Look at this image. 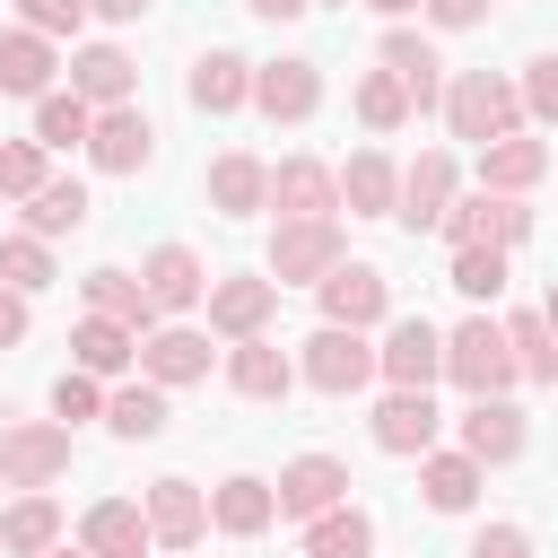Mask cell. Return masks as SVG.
Listing matches in <instances>:
<instances>
[{
	"mask_svg": "<svg viewBox=\"0 0 558 558\" xmlns=\"http://www.w3.org/2000/svg\"><path fill=\"white\" fill-rule=\"evenodd\" d=\"M541 323H549V331H558V288H549V305H541Z\"/></svg>",
	"mask_w": 558,
	"mask_h": 558,
	"instance_id": "50",
	"label": "cell"
},
{
	"mask_svg": "<svg viewBox=\"0 0 558 558\" xmlns=\"http://www.w3.org/2000/svg\"><path fill=\"white\" fill-rule=\"evenodd\" d=\"M70 96H87V105H131V61H122L113 44H87V52L70 61Z\"/></svg>",
	"mask_w": 558,
	"mask_h": 558,
	"instance_id": "18",
	"label": "cell"
},
{
	"mask_svg": "<svg viewBox=\"0 0 558 558\" xmlns=\"http://www.w3.org/2000/svg\"><path fill=\"white\" fill-rule=\"evenodd\" d=\"M436 9V26H480L488 17V0H427Z\"/></svg>",
	"mask_w": 558,
	"mask_h": 558,
	"instance_id": "46",
	"label": "cell"
},
{
	"mask_svg": "<svg viewBox=\"0 0 558 558\" xmlns=\"http://www.w3.org/2000/svg\"><path fill=\"white\" fill-rule=\"evenodd\" d=\"M270 201L288 209V218H331V201H340V183L314 166V157H288L279 174H270Z\"/></svg>",
	"mask_w": 558,
	"mask_h": 558,
	"instance_id": "17",
	"label": "cell"
},
{
	"mask_svg": "<svg viewBox=\"0 0 558 558\" xmlns=\"http://www.w3.org/2000/svg\"><path fill=\"white\" fill-rule=\"evenodd\" d=\"M453 288H462V296H497V288H506V253H497V244H462V253H453Z\"/></svg>",
	"mask_w": 558,
	"mask_h": 558,
	"instance_id": "40",
	"label": "cell"
},
{
	"mask_svg": "<svg viewBox=\"0 0 558 558\" xmlns=\"http://www.w3.org/2000/svg\"><path fill=\"white\" fill-rule=\"evenodd\" d=\"M0 192L9 201H35L44 192V140H9L0 148Z\"/></svg>",
	"mask_w": 558,
	"mask_h": 558,
	"instance_id": "41",
	"label": "cell"
},
{
	"mask_svg": "<svg viewBox=\"0 0 558 558\" xmlns=\"http://www.w3.org/2000/svg\"><path fill=\"white\" fill-rule=\"evenodd\" d=\"M26 340V305H17V288H0V349H17Z\"/></svg>",
	"mask_w": 558,
	"mask_h": 558,
	"instance_id": "47",
	"label": "cell"
},
{
	"mask_svg": "<svg viewBox=\"0 0 558 558\" xmlns=\"http://www.w3.org/2000/svg\"><path fill=\"white\" fill-rule=\"evenodd\" d=\"M227 384H235V392H253V401H279V392L296 384V366H288L270 340H235V357H227Z\"/></svg>",
	"mask_w": 558,
	"mask_h": 558,
	"instance_id": "21",
	"label": "cell"
},
{
	"mask_svg": "<svg viewBox=\"0 0 558 558\" xmlns=\"http://www.w3.org/2000/svg\"><path fill=\"white\" fill-rule=\"evenodd\" d=\"M445 113H453V140H480V148H497V140H514V113H523V96H514L506 78H488V70H462V78H453V96H445Z\"/></svg>",
	"mask_w": 558,
	"mask_h": 558,
	"instance_id": "2",
	"label": "cell"
},
{
	"mask_svg": "<svg viewBox=\"0 0 558 558\" xmlns=\"http://www.w3.org/2000/svg\"><path fill=\"white\" fill-rule=\"evenodd\" d=\"M340 201H349L357 218H384V209L401 201V174H392V166L366 148V157H349V166H340Z\"/></svg>",
	"mask_w": 558,
	"mask_h": 558,
	"instance_id": "24",
	"label": "cell"
},
{
	"mask_svg": "<svg viewBox=\"0 0 558 558\" xmlns=\"http://www.w3.org/2000/svg\"><path fill=\"white\" fill-rule=\"evenodd\" d=\"M445 375H453L471 401H497V392H506L523 366H514V340H506V331L480 314V323H462V331L445 340Z\"/></svg>",
	"mask_w": 558,
	"mask_h": 558,
	"instance_id": "1",
	"label": "cell"
},
{
	"mask_svg": "<svg viewBox=\"0 0 558 558\" xmlns=\"http://www.w3.org/2000/svg\"><path fill=\"white\" fill-rule=\"evenodd\" d=\"M445 192H453V157H418V166L401 174V218H410V227H436V218H445Z\"/></svg>",
	"mask_w": 558,
	"mask_h": 558,
	"instance_id": "26",
	"label": "cell"
},
{
	"mask_svg": "<svg viewBox=\"0 0 558 558\" xmlns=\"http://www.w3.org/2000/svg\"><path fill=\"white\" fill-rule=\"evenodd\" d=\"M340 488H349V471H340L331 453H296V462L279 471V514H305V523H314V514L340 506Z\"/></svg>",
	"mask_w": 558,
	"mask_h": 558,
	"instance_id": "8",
	"label": "cell"
},
{
	"mask_svg": "<svg viewBox=\"0 0 558 558\" xmlns=\"http://www.w3.org/2000/svg\"><path fill=\"white\" fill-rule=\"evenodd\" d=\"M52 410L61 418H96V375H61L52 384Z\"/></svg>",
	"mask_w": 558,
	"mask_h": 558,
	"instance_id": "44",
	"label": "cell"
},
{
	"mask_svg": "<svg viewBox=\"0 0 558 558\" xmlns=\"http://www.w3.org/2000/svg\"><path fill=\"white\" fill-rule=\"evenodd\" d=\"M270 514H279V488H270V480H227V488H218V506H209V523H218V532H235V541H253Z\"/></svg>",
	"mask_w": 558,
	"mask_h": 558,
	"instance_id": "22",
	"label": "cell"
},
{
	"mask_svg": "<svg viewBox=\"0 0 558 558\" xmlns=\"http://www.w3.org/2000/svg\"><path fill=\"white\" fill-rule=\"evenodd\" d=\"M541 166H549V148H541V140H497V148H480V174H488L497 192H523Z\"/></svg>",
	"mask_w": 558,
	"mask_h": 558,
	"instance_id": "34",
	"label": "cell"
},
{
	"mask_svg": "<svg viewBox=\"0 0 558 558\" xmlns=\"http://www.w3.org/2000/svg\"><path fill=\"white\" fill-rule=\"evenodd\" d=\"M70 462V427H0V480L9 488H44Z\"/></svg>",
	"mask_w": 558,
	"mask_h": 558,
	"instance_id": "5",
	"label": "cell"
},
{
	"mask_svg": "<svg viewBox=\"0 0 558 558\" xmlns=\"http://www.w3.org/2000/svg\"><path fill=\"white\" fill-rule=\"evenodd\" d=\"M384 70H392V78L410 87V105H436V87H445V78H436L445 61H436V52L418 44V35H384Z\"/></svg>",
	"mask_w": 558,
	"mask_h": 558,
	"instance_id": "27",
	"label": "cell"
},
{
	"mask_svg": "<svg viewBox=\"0 0 558 558\" xmlns=\"http://www.w3.org/2000/svg\"><path fill=\"white\" fill-rule=\"evenodd\" d=\"M70 227H87V192L78 183H44L26 201V235H70Z\"/></svg>",
	"mask_w": 558,
	"mask_h": 558,
	"instance_id": "35",
	"label": "cell"
},
{
	"mask_svg": "<svg viewBox=\"0 0 558 558\" xmlns=\"http://www.w3.org/2000/svg\"><path fill=\"white\" fill-rule=\"evenodd\" d=\"M244 9H253V17H296L305 0H244Z\"/></svg>",
	"mask_w": 558,
	"mask_h": 558,
	"instance_id": "49",
	"label": "cell"
},
{
	"mask_svg": "<svg viewBox=\"0 0 558 558\" xmlns=\"http://www.w3.org/2000/svg\"><path fill=\"white\" fill-rule=\"evenodd\" d=\"M78 17H87V0H26L35 35H78Z\"/></svg>",
	"mask_w": 558,
	"mask_h": 558,
	"instance_id": "42",
	"label": "cell"
},
{
	"mask_svg": "<svg viewBox=\"0 0 558 558\" xmlns=\"http://www.w3.org/2000/svg\"><path fill=\"white\" fill-rule=\"evenodd\" d=\"M375 375V349H366V331H340V323H323L314 340H305V384L314 392H357Z\"/></svg>",
	"mask_w": 558,
	"mask_h": 558,
	"instance_id": "4",
	"label": "cell"
},
{
	"mask_svg": "<svg viewBox=\"0 0 558 558\" xmlns=\"http://www.w3.org/2000/svg\"><path fill=\"white\" fill-rule=\"evenodd\" d=\"M78 549H87V558H140V549H148V506H131V497H105V506H87V523H78Z\"/></svg>",
	"mask_w": 558,
	"mask_h": 558,
	"instance_id": "9",
	"label": "cell"
},
{
	"mask_svg": "<svg viewBox=\"0 0 558 558\" xmlns=\"http://www.w3.org/2000/svg\"><path fill=\"white\" fill-rule=\"evenodd\" d=\"M375 9H392V17H401V9H418V0H375Z\"/></svg>",
	"mask_w": 558,
	"mask_h": 558,
	"instance_id": "51",
	"label": "cell"
},
{
	"mask_svg": "<svg viewBox=\"0 0 558 558\" xmlns=\"http://www.w3.org/2000/svg\"><path fill=\"white\" fill-rule=\"evenodd\" d=\"M523 105H532L541 122H558V61H532V70H523Z\"/></svg>",
	"mask_w": 558,
	"mask_h": 558,
	"instance_id": "43",
	"label": "cell"
},
{
	"mask_svg": "<svg viewBox=\"0 0 558 558\" xmlns=\"http://www.w3.org/2000/svg\"><path fill=\"white\" fill-rule=\"evenodd\" d=\"M87 305H96V314H113V323H131V331L157 314V305H148V288H140L131 270H87Z\"/></svg>",
	"mask_w": 558,
	"mask_h": 558,
	"instance_id": "32",
	"label": "cell"
},
{
	"mask_svg": "<svg viewBox=\"0 0 558 558\" xmlns=\"http://www.w3.org/2000/svg\"><path fill=\"white\" fill-rule=\"evenodd\" d=\"M375 445H384V453H427V445H436V401H427V392H392V401L375 410Z\"/></svg>",
	"mask_w": 558,
	"mask_h": 558,
	"instance_id": "16",
	"label": "cell"
},
{
	"mask_svg": "<svg viewBox=\"0 0 558 558\" xmlns=\"http://www.w3.org/2000/svg\"><path fill=\"white\" fill-rule=\"evenodd\" d=\"M105 427H113V436H131V445L166 436V392H157V384H131V392H113V401H105Z\"/></svg>",
	"mask_w": 558,
	"mask_h": 558,
	"instance_id": "29",
	"label": "cell"
},
{
	"mask_svg": "<svg viewBox=\"0 0 558 558\" xmlns=\"http://www.w3.org/2000/svg\"><path fill=\"white\" fill-rule=\"evenodd\" d=\"M253 105H262L270 122H305V113L323 105L314 61H270V70H253Z\"/></svg>",
	"mask_w": 558,
	"mask_h": 558,
	"instance_id": "10",
	"label": "cell"
},
{
	"mask_svg": "<svg viewBox=\"0 0 558 558\" xmlns=\"http://www.w3.org/2000/svg\"><path fill=\"white\" fill-rule=\"evenodd\" d=\"M44 78H52V44L35 26L0 35V96H44Z\"/></svg>",
	"mask_w": 558,
	"mask_h": 558,
	"instance_id": "23",
	"label": "cell"
},
{
	"mask_svg": "<svg viewBox=\"0 0 558 558\" xmlns=\"http://www.w3.org/2000/svg\"><path fill=\"white\" fill-rule=\"evenodd\" d=\"M357 113H366V131H392V122L410 113V87H401L392 70H375V78H357Z\"/></svg>",
	"mask_w": 558,
	"mask_h": 558,
	"instance_id": "39",
	"label": "cell"
},
{
	"mask_svg": "<svg viewBox=\"0 0 558 558\" xmlns=\"http://www.w3.org/2000/svg\"><path fill=\"white\" fill-rule=\"evenodd\" d=\"M209 201H218L227 218H244V209L270 201V174H262L253 157H218V166H209Z\"/></svg>",
	"mask_w": 558,
	"mask_h": 558,
	"instance_id": "28",
	"label": "cell"
},
{
	"mask_svg": "<svg viewBox=\"0 0 558 558\" xmlns=\"http://www.w3.org/2000/svg\"><path fill=\"white\" fill-rule=\"evenodd\" d=\"M87 157H96L105 174H140V166H148V113H140V105H113V113H96V140H87Z\"/></svg>",
	"mask_w": 558,
	"mask_h": 558,
	"instance_id": "11",
	"label": "cell"
},
{
	"mask_svg": "<svg viewBox=\"0 0 558 558\" xmlns=\"http://www.w3.org/2000/svg\"><path fill=\"white\" fill-rule=\"evenodd\" d=\"M0 288H52V253H44V235H0Z\"/></svg>",
	"mask_w": 558,
	"mask_h": 558,
	"instance_id": "37",
	"label": "cell"
},
{
	"mask_svg": "<svg viewBox=\"0 0 558 558\" xmlns=\"http://www.w3.org/2000/svg\"><path fill=\"white\" fill-rule=\"evenodd\" d=\"M52 558H87V549H52Z\"/></svg>",
	"mask_w": 558,
	"mask_h": 558,
	"instance_id": "52",
	"label": "cell"
},
{
	"mask_svg": "<svg viewBox=\"0 0 558 558\" xmlns=\"http://www.w3.org/2000/svg\"><path fill=\"white\" fill-rule=\"evenodd\" d=\"M140 288H148V305H157V314H183L209 279H201V262H192L183 244H157V253H148V270H140Z\"/></svg>",
	"mask_w": 558,
	"mask_h": 558,
	"instance_id": "14",
	"label": "cell"
},
{
	"mask_svg": "<svg viewBox=\"0 0 558 558\" xmlns=\"http://www.w3.org/2000/svg\"><path fill=\"white\" fill-rule=\"evenodd\" d=\"M462 453H471V462H514V453H523V410L471 401V410H462Z\"/></svg>",
	"mask_w": 558,
	"mask_h": 558,
	"instance_id": "13",
	"label": "cell"
},
{
	"mask_svg": "<svg viewBox=\"0 0 558 558\" xmlns=\"http://www.w3.org/2000/svg\"><path fill=\"white\" fill-rule=\"evenodd\" d=\"M506 340H514V366H523L532 384H558V331H549L541 314H514V331H506Z\"/></svg>",
	"mask_w": 558,
	"mask_h": 558,
	"instance_id": "38",
	"label": "cell"
},
{
	"mask_svg": "<svg viewBox=\"0 0 558 558\" xmlns=\"http://www.w3.org/2000/svg\"><path fill=\"white\" fill-rule=\"evenodd\" d=\"M87 9H96V17H122V26H131V17H148V0H87Z\"/></svg>",
	"mask_w": 558,
	"mask_h": 558,
	"instance_id": "48",
	"label": "cell"
},
{
	"mask_svg": "<svg viewBox=\"0 0 558 558\" xmlns=\"http://www.w3.org/2000/svg\"><path fill=\"white\" fill-rule=\"evenodd\" d=\"M270 270L279 279H331L340 270V235H331V218H296V227H279V244H270Z\"/></svg>",
	"mask_w": 558,
	"mask_h": 558,
	"instance_id": "6",
	"label": "cell"
},
{
	"mask_svg": "<svg viewBox=\"0 0 558 558\" xmlns=\"http://www.w3.org/2000/svg\"><path fill=\"white\" fill-rule=\"evenodd\" d=\"M471 558H532V541H523V523H488L471 541Z\"/></svg>",
	"mask_w": 558,
	"mask_h": 558,
	"instance_id": "45",
	"label": "cell"
},
{
	"mask_svg": "<svg viewBox=\"0 0 558 558\" xmlns=\"http://www.w3.org/2000/svg\"><path fill=\"white\" fill-rule=\"evenodd\" d=\"M35 140H44V148H87V140H96L87 96H44V105H35Z\"/></svg>",
	"mask_w": 558,
	"mask_h": 558,
	"instance_id": "31",
	"label": "cell"
},
{
	"mask_svg": "<svg viewBox=\"0 0 558 558\" xmlns=\"http://www.w3.org/2000/svg\"><path fill=\"white\" fill-rule=\"evenodd\" d=\"M270 305H279V279H227V288H209V323L235 331V340H253L270 323Z\"/></svg>",
	"mask_w": 558,
	"mask_h": 558,
	"instance_id": "15",
	"label": "cell"
},
{
	"mask_svg": "<svg viewBox=\"0 0 558 558\" xmlns=\"http://www.w3.org/2000/svg\"><path fill=\"white\" fill-rule=\"evenodd\" d=\"M418 488H427L436 514H462V506L480 497V462H471V453H436V462L418 471Z\"/></svg>",
	"mask_w": 558,
	"mask_h": 558,
	"instance_id": "30",
	"label": "cell"
},
{
	"mask_svg": "<svg viewBox=\"0 0 558 558\" xmlns=\"http://www.w3.org/2000/svg\"><path fill=\"white\" fill-rule=\"evenodd\" d=\"M244 96H253V70H244L235 52H201V61H192V105H201V113H235Z\"/></svg>",
	"mask_w": 558,
	"mask_h": 558,
	"instance_id": "19",
	"label": "cell"
},
{
	"mask_svg": "<svg viewBox=\"0 0 558 558\" xmlns=\"http://www.w3.org/2000/svg\"><path fill=\"white\" fill-rule=\"evenodd\" d=\"M52 532H61V506H52V497H26V506L0 514V549H17V558L52 549Z\"/></svg>",
	"mask_w": 558,
	"mask_h": 558,
	"instance_id": "33",
	"label": "cell"
},
{
	"mask_svg": "<svg viewBox=\"0 0 558 558\" xmlns=\"http://www.w3.org/2000/svg\"><path fill=\"white\" fill-rule=\"evenodd\" d=\"M70 349H78V375H122V366H131V323L87 314V323L70 331Z\"/></svg>",
	"mask_w": 558,
	"mask_h": 558,
	"instance_id": "25",
	"label": "cell"
},
{
	"mask_svg": "<svg viewBox=\"0 0 558 558\" xmlns=\"http://www.w3.org/2000/svg\"><path fill=\"white\" fill-rule=\"evenodd\" d=\"M140 366H148L157 392H166V384H192V375H209V340H201V331H157V340L140 349Z\"/></svg>",
	"mask_w": 558,
	"mask_h": 558,
	"instance_id": "20",
	"label": "cell"
},
{
	"mask_svg": "<svg viewBox=\"0 0 558 558\" xmlns=\"http://www.w3.org/2000/svg\"><path fill=\"white\" fill-rule=\"evenodd\" d=\"M148 532H157L166 549H192V541L209 532V506H201V488H192V480H157V488H148Z\"/></svg>",
	"mask_w": 558,
	"mask_h": 558,
	"instance_id": "12",
	"label": "cell"
},
{
	"mask_svg": "<svg viewBox=\"0 0 558 558\" xmlns=\"http://www.w3.org/2000/svg\"><path fill=\"white\" fill-rule=\"evenodd\" d=\"M366 549H375L366 514H314V532H305V558H366Z\"/></svg>",
	"mask_w": 558,
	"mask_h": 558,
	"instance_id": "36",
	"label": "cell"
},
{
	"mask_svg": "<svg viewBox=\"0 0 558 558\" xmlns=\"http://www.w3.org/2000/svg\"><path fill=\"white\" fill-rule=\"evenodd\" d=\"M323 314H331L340 331L384 323V270H375V262H340V270L323 279Z\"/></svg>",
	"mask_w": 558,
	"mask_h": 558,
	"instance_id": "7",
	"label": "cell"
},
{
	"mask_svg": "<svg viewBox=\"0 0 558 558\" xmlns=\"http://www.w3.org/2000/svg\"><path fill=\"white\" fill-rule=\"evenodd\" d=\"M375 366L401 384V392H427L436 375H445V331L427 323V314H401L392 331H384V349H375Z\"/></svg>",
	"mask_w": 558,
	"mask_h": 558,
	"instance_id": "3",
	"label": "cell"
}]
</instances>
